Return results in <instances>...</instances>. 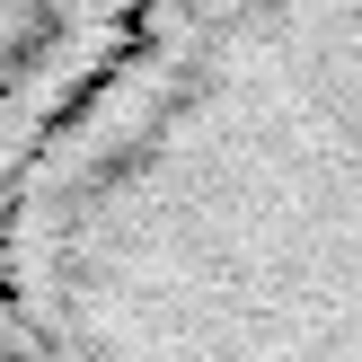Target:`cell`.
I'll return each instance as SVG.
<instances>
[{"label": "cell", "instance_id": "obj_1", "mask_svg": "<svg viewBox=\"0 0 362 362\" xmlns=\"http://www.w3.org/2000/svg\"><path fill=\"white\" fill-rule=\"evenodd\" d=\"M27 362H362V0H151L0 186Z\"/></svg>", "mask_w": 362, "mask_h": 362}, {"label": "cell", "instance_id": "obj_2", "mask_svg": "<svg viewBox=\"0 0 362 362\" xmlns=\"http://www.w3.org/2000/svg\"><path fill=\"white\" fill-rule=\"evenodd\" d=\"M151 0H0V186Z\"/></svg>", "mask_w": 362, "mask_h": 362}, {"label": "cell", "instance_id": "obj_3", "mask_svg": "<svg viewBox=\"0 0 362 362\" xmlns=\"http://www.w3.org/2000/svg\"><path fill=\"white\" fill-rule=\"evenodd\" d=\"M0 362H27V345L9 336V318H0Z\"/></svg>", "mask_w": 362, "mask_h": 362}]
</instances>
